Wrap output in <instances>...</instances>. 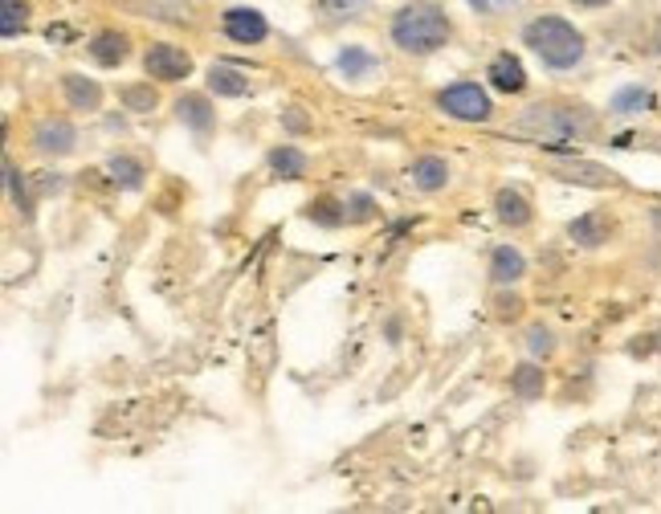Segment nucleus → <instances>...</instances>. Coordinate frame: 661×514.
Here are the masks:
<instances>
[{
	"mask_svg": "<svg viewBox=\"0 0 661 514\" xmlns=\"http://www.w3.org/2000/svg\"><path fill=\"white\" fill-rule=\"evenodd\" d=\"M519 307H523V302H519L514 295H511V298H502V311H499V314H502V319H507V314L514 319V314H519Z\"/></svg>",
	"mask_w": 661,
	"mask_h": 514,
	"instance_id": "7c9ffc66",
	"label": "nucleus"
},
{
	"mask_svg": "<svg viewBox=\"0 0 661 514\" xmlns=\"http://www.w3.org/2000/svg\"><path fill=\"white\" fill-rule=\"evenodd\" d=\"M307 221L323 225V229H339V225H351V221H348V201H331V196H319V201L307 204Z\"/></svg>",
	"mask_w": 661,
	"mask_h": 514,
	"instance_id": "b1692460",
	"label": "nucleus"
},
{
	"mask_svg": "<svg viewBox=\"0 0 661 514\" xmlns=\"http://www.w3.org/2000/svg\"><path fill=\"white\" fill-rule=\"evenodd\" d=\"M555 331L552 326H543V323H535V326H526V352L535 355V360H552L555 355Z\"/></svg>",
	"mask_w": 661,
	"mask_h": 514,
	"instance_id": "cd10ccee",
	"label": "nucleus"
},
{
	"mask_svg": "<svg viewBox=\"0 0 661 514\" xmlns=\"http://www.w3.org/2000/svg\"><path fill=\"white\" fill-rule=\"evenodd\" d=\"M494 217L507 225V229H526L531 221H535V204H531V196H526L523 189H499L494 192Z\"/></svg>",
	"mask_w": 661,
	"mask_h": 514,
	"instance_id": "9d476101",
	"label": "nucleus"
},
{
	"mask_svg": "<svg viewBox=\"0 0 661 514\" xmlns=\"http://www.w3.org/2000/svg\"><path fill=\"white\" fill-rule=\"evenodd\" d=\"M653 90L649 86H641V82H629V86H621L617 95L608 98V115L612 119H641V115H649L653 110Z\"/></svg>",
	"mask_w": 661,
	"mask_h": 514,
	"instance_id": "4468645a",
	"label": "nucleus"
},
{
	"mask_svg": "<svg viewBox=\"0 0 661 514\" xmlns=\"http://www.w3.org/2000/svg\"><path fill=\"white\" fill-rule=\"evenodd\" d=\"M572 4H580V9H605L612 0H572Z\"/></svg>",
	"mask_w": 661,
	"mask_h": 514,
	"instance_id": "473e14b6",
	"label": "nucleus"
},
{
	"mask_svg": "<svg viewBox=\"0 0 661 514\" xmlns=\"http://www.w3.org/2000/svg\"><path fill=\"white\" fill-rule=\"evenodd\" d=\"M62 95L74 110H86V115H95L103 107V86L95 78H86V74H62Z\"/></svg>",
	"mask_w": 661,
	"mask_h": 514,
	"instance_id": "2eb2a0df",
	"label": "nucleus"
},
{
	"mask_svg": "<svg viewBox=\"0 0 661 514\" xmlns=\"http://www.w3.org/2000/svg\"><path fill=\"white\" fill-rule=\"evenodd\" d=\"M543 388H547V376H543L540 364H519L511 372V396L514 400H523V405H531V400H540Z\"/></svg>",
	"mask_w": 661,
	"mask_h": 514,
	"instance_id": "412c9836",
	"label": "nucleus"
},
{
	"mask_svg": "<svg viewBox=\"0 0 661 514\" xmlns=\"http://www.w3.org/2000/svg\"><path fill=\"white\" fill-rule=\"evenodd\" d=\"M547 172H552L555 180H564V184H584V189H608V184H617V176L608 172L605 163L584 160L580 151L555 156V160L547 163Z\"/></svg>",
	"mask_w": 661,
	"mask_h": 514,
	"instance_id": "0eeeda50",
	"label": "nucleus"
},
{
	"mask_svg": "<svg viewBox=\"0 0 661 514\" xmlns=\"http://www.w3.org/2000/svg\"><path fill=\"white\" fill-rule=\"evenodd\" d=\"M143 74L151 82H184L192 78V54L184 45H172V41H156L143 50Z\"/></svg>",
	"mask_w": 661,
	"mask_h": 514,
	"instance_id": "39448f33",
	"label": "nucleus"
},
{
	"mask_svg": "<svg viewBox=\"0 0 661 514\" xmlns=\"http://www.w3.org/2000/svg\"><path fill=\"white\" fill-rule=\"evenodd\" d=\"M314 13L323 25H343V21H360L367 13V0H319Z\"/></svg>",
	"mask_w": 661,
	"mask_h": 514,
	"instance_id": "5701e85b",
	"label": "nucleus"
},
{
	"mask_svg": "<svg viewBox=\"0 0 661 514\" xmlns=\"http://www.w3.org/2000/svg\"><path fill=\"white\" fill-rule=\"evenodd\" d=\"M119 103L122 110H131V115H151V110L160 107V95H156L151 82H136V86H122Z\"/></svg>",
	"mask_w": 661,
	"mask_h": 514,
	"instance_id": "a878e982",
	"label": "nucleus"
},
{
	"mask_svg": "<svg viewBox=\"0 0 661 514\" xmlns=\"http://www.w3.org/2000/svg\"><path fill=\"white\" fill-rule=\"evenodd\" d=\"M487 78H490V86H494L499 95H523V90H526V66L511 54V50H502V54L490 57Z\"/></svg>",
	"mask_w": 661,
	"mask_h": 514,
	"instance_id": "9b49d317",
	"label": "nucleus"
},
{
	"mask_svg": "<svg viewBox=\"0 0 661 514\" xmlns=\"http://www.w3.org/2000/svg\"><path fill=\"white\" fill-rule=\"evenodd\" d=\"M388 38L401 54L429 57L449 45V38H454V21H449V13L441 9V4H433V0H413V4H401V9L392 13Z\"/></svg>",
	"mask_w": 661,
	"mask_h": 514,
	"instance_id": "f03ea898",
	"label": "nucleus"
},
{
	"mask_svg": "<svg viewBox=\"0 0 661 514\" xmlns=\"http://www.w3.org/2000/svg\"><path fill=\"white\" fill-rule=\"evenodd\" d=\"M408 176H413V189L417 192H446L449 189V176H454V172H449V163L441 160V156H420L417 163H413V172H408Z\"/></svg>",
	"mask_w": 661,
	"mask_h": 514,
	"instance_id": "dca6fc26",
	"label": "nucleus"
},
{
	"mask_svg": "<svg viewBox=\"0 0 661 514\" xmlns=\"http://www.w3.org/2000/svg\"><path fill=\"white\" fill-rule=\"evenodd\" d=\"M221 33L233 41V45H262V41L270 38V21L262 9L254 4H233L221 13Z\"/></svg>",
	"mask_w": 661,
	"mask_h": 514,
	"instance_id": "6e6552de",
	"label": "nucleus"
},
{
	"mask_svg": "<svg viewBox=\"0 0 661 514\" xmlns=\"http://www.w3.org/2000/svg\"><path fill=\"white\" fill-rule=\"evenodd\" d=\"M172 110H175V119L184 122L192 136L204 139L216 127V107L209 103V95H180Z\"/></svg>",
	"mask_w": 661,
	"mask_h": 514,
	"instance_id": "f8f14e48",
	"label": "nucleus"
},
{
	"mask_svg": "<svg viewBox=\"0 0 661 514\" xmlns=\"http://www.w3.org/2000/svg\"><path fill=\"white\" fill-rule=\"evenodd\" d=\"M4 184H9V201H13V208L21 213V217H33V192H29V180L25 172H17L13 160H4Z\"/></svg>",
	"mask_w": 661,
	"mask_h": 514,
	"instance_id": "393cba45",
	"label": "nucleus"
},
{
	"mask_svg": "<svg viewBox=\"0 0 661 514\" xmlns=\"http://www.w3.org/2000/svg\"><path fill=\"white\" fill-rule=\"evenodd\" d=\"M437 110L454 122H490L494 119V103H490L487 86L461 78L449 82L446 90H437Z\"/></svg>",
	"mask_w": 661,
	"mask_h": 514,
	"instance_id": "20e7f679",
	"label": "nucleus"
},
{
	"mask_svg": "<svg viewBox=\"0 0 661 514\" xmlns=\"http://www.w3.org/2000/svg\"><path fill=\"white\" fill-rule=\"evenodd\" d=\"M266 163H270V172L278 180H302V176H307V168H311L307 151L295 148V143H282V148H274L270 156H266Z\"/></svg>",
	"mask_w": 661,
	"mask_h": 514,
	"instance_id": "6ab92c4d",
	"label": "nucleus"
},
{
	"mask_svg": "<svg viewBox=\"0 0 661 514\" xmlns=\"http://www.w3.org/2000/svg\"><path fill=\"white\" fill-rule=\"evenodd\" d=\"M29 148L38 151L41 160H66L78 151V127L70 119H41L29 131Z\"/></svg>",
	"mask_w": 661,
	"mask_h": 514,
	"instance_id": "423d86ee",
	"label": "nucleus"
},
{
	"mask_svg": "<svg viewBox=\"0 0 661 514\" xmlns=\"http://www.w3.org/2000/svg\"><path fill=\"white\" fill-rule=\"evenodd\" d=\"M298 110H302V107H290V110H282V127H286V131H307V127H311V122L302 119V115H298Z\"/></svg>",
	"mask_w": 661,
	"mask_h": 514,
	"instance_id": "c756f323",
	"label": "nucleus"
},
{
	"mask_svg": "<svg viewBox=\"0 0 661 514\" xmlns=\"http://www.w3.org/2000/svg\"><path fill=\"white\" fill-rule=\"evenodd\" d=\"M523 45L540 57L543 66L555 69V74L576 69L584 57H588V38H584L567 17H555V13H543V17H535V21H526Z\"/></svg>",
	"mask_w": 661,
	"mask_h": 514,
	"instance_id": "7ed1b4c3",
	"label": "nucleus"
},
{
	"mask_svg": "<svg viewBox=\"0 0 661 514\" xmlns=\"http://www.w3.org/2000/svg\"><path fill=\"white\" fill-rule=\"evenodd\" d=\"M29 25V4L25 0H4V13H0V38L17 41Z\"/></svg>",
	"mask_w": 661,
	"mask_h": 514,
	"instance_id": "bb28decb",
	"label": "nucleus"
},
{
	"mask_svg": "<svg viewBox=\"0 0 661 514\" xmlns=\"http://www.w3.org/2000/svg\"><path fill=\"white\" fill-rule=\"evenodd\" d=\"M376 201L367 196V192H351L348 196V221L351 225H367V221H376Z\"/></svg>",
	"mask_w": 661,
	"mask_h": 514,
	"instance_id": "c85d7f7f",
	"label": "nucleus"
},
{
	"mask_svg": "<svg viewBox=\"0 0 661 514\" xmlns=\"http://www.w3.org/2000/svg\"><path fill=\"white\" fill-rule=\"evenodd\" d=\"M567 237H572V245H580V249H600V245L612 242V217L593 208L584 217L567 221Z\"/></svg>",
	"mask_w": 661,
	"mask_h": 514,
	"instance_id": "1a4fd4ad",
	"label": "nucleus"
},
{
	"mask_svg": "<svg viewBox=\"0 0 661 514\" xmlns=\"http://www.w3.org/2000/svg\"><path fill=\"white\" fill-rule=\"evenodd\" d=\"M514 131L531 136L552 156H567V151H580V143H593L596 131H600V119L584 103H531L514 119Z\"/></svg>",
	"mask_w": 661,
	"mask_h": 514,
	"instance_id": "f257e3e1",
	"label": "nucleus"
},
{
	"mask_svg": "<svg viewBox=\"0 0 661 514\" xmlns=\"http://www.w3.org/2000/svg\"><path fill=\"white\" fill-rule=\"evenodd\" d=\"M526 278V257L514 245H499L490 257V282L494 286H514Z\"/></svg>",
	"mask_w": 661,
	"mask_h": 514,
	"instance_id": "f3484780",
	"label": "nucleus"
},
{
	"mask_svg": "<svg viewBox=\"0 0 661 514\" xmlns=\"http://www.w3.org/2000/svg\"><path fill=\"white\" fill-rule=\"evenodd\" d=\"M86 50H90V57H95L103 69H115V66H122V62L131 57V38H127V33H119V29H98Z\"/></svg>",
	"mask_w": 661,
	"mask_h": 514,
	"instance_id": "ddd939ff",
	"label": "nucleus"
},
{
	"mask_svg": "<svg viewBox=\"0 0 661 514\" xmlns=\"http://www.w3.org/2000/svg\"><path fill=\"white\" fill-rule=\"evenodd\" d=\"M335 69L343 74V78L360 82V78H372V74L380 69V62L372 50H364V45H343V50L335 54Z\"/></svg>",
	"mask_w": 661,
	"mask_h": 514,
	"instance_id": "a211bd4d",
	"label": "nucleus"
},
{
	"mask_svg": "<svg viewBox=\"0 0 661 514\" xmlns=\"http://www.w3.org/2000/svg\"><path fill=\"white\" fill-rule=\"evenodd\" d=\"M494 4H519V0H494Z\"/></svg>",
	"mask_w": 661,
	"mask_h": 514,
	"instance_id": "f704fd0d",
	"label": "nucleus"
},
{
	"mask_svg": "<svg viewBox=\"0 0 661 514\" xmlns=\"http://www.w3.org/2000/svg\"><path fill=\"white\" fill-rule=\"evenodd\" d=\"M466 4H470L478 17H490V9H494V0H466Z\"/></svg>",
	"mask_w": 661,
	"mask_h": 514,
	"instance_id": "2f4dec72",
	"label": "nucleus"
},
{
	"mask_svg": "<svg viewBox=\"0 0 661 514\" xmlns=\"http://www.w3.org/2000/svg\"><path fill=\"white\" fill-rule=\"evenodd\" d=\"M107 176L115 180L122 192H139L143 189V180H148V168H143L136 156H122L119 151V156H110L107 160Z\"/></svg>",
	"mask_w": 661,
	"mask_h": 514,
	"instance_id": "4be33fe9",
	"label": "nucleus"
},
{
	"mask_svg": "<svg viewBox=\"0 0 661 514\" xmlns=\"http://www.w3.org/2000/svg\"><path fill=\"white\" fill-rule=\"evenodd\" d=\"M209 90L216 98H245L249 95V78H245L242 69L225 66V62H213L209 66Z\"/></svg>",
	"mask_w": 661,
	"mask_h": 514,
	"instance_id": "aec40b11",
	"label": "nucleus"
},
{
	"mask_svg": "<svg viewBox=\"0 0 661 514\" xmlns=\"http://www.w3.org/2000/svg\"><path fill=\"white\" fill-rule=\"evenodd\" d=\"M649 221H653V229L661 233V204H653V208H649Z\"/></svg>",
	"mask_w": 661,
	"mask_h": 514,
	"instance_id": "72a5a7b5",
	"label": "nucleus"
}]
</instances>
